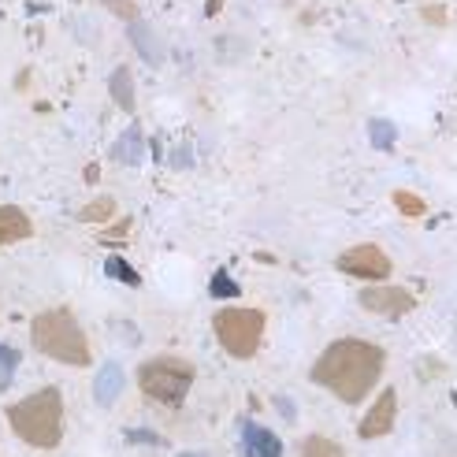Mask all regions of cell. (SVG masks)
I'll use <instances>...</instances> for the list:
<instances>
[{
	"instance_id": "cell-1",
	"label": "cell",
	"mask_w": 457,
	"mask_h": 457,
	"mask_svg": "<svg viewBox=\"0 0 457 457\" xmlns=\"http://www.w3.org/2000/svg\"><path fill=\"white\" fill-rule=\"evenodd\" d=\"M386 372V350L364 338H338L316 357L309 379L331 391L338 402L357 405L369 398Z\"/></svg>"
},
{
	"instance_id": "cell-2",
	"label": "cell",
	"mask_w": 457,
	"mask_h": 457,
	"mask_svg": "<svg viewBox=\"0 0 457 457\" xmlns=\"http://www.w3.org/2000/svg\"><path fill=\"white\" fill-rule=\"evenodd\" d=\"M30 342L34 350L53 357L60 364H71V369H86L94 353H89V338L82 331V324L75 320L71 309H45L30 320Z\"/></svg>"
},
{
	"instance_id": "cell-3",
	"label": "cell",
	"mask_w": 457,
	"mask_h": 457,
	"mask_svg": "<svg viewBox=\"0 0 457 457\" xmlns=\"http://www.w3.org/2000/svg\"><path fill=\"white\" fill-rule=\"evenodd\" d=\"M8 424L27 446H37V450L60 446V439H63V395L56 386H41V391L27 395L22 402L8 405Z\"/></svg>"
},
{
	"instance_id": "cell-4",
	"label": "cell",
	"mask_w": 457,
	"mask_h": 457,
	"mask_svg": "<svg viewBox=\"0 0 457 457\" xmlns=\"http://www.w3.org/2000/svg\"><path fill=\"white\" fill-rule=\"evenodd\" d=\"M194 379H197V369H194L187 357H175V353L149 357L142 369H138L142 395L153 398V402H160V405H182V398L190 395Z\"/></svg>"
},
{
	"instance_id": "cell-5",
	"label": "cell",
	"mask_w": 457,
	"mask_h": 457,
	"mask_svg": "<svg viewBox=\"0 0 457 457\" xmlns=\"http://www.w3.org/2000/svg\"><path fill=\"white\" fill-rule=\"evenodd\" d=\"M212 331L220 338V346L238 357L249 361L261 350V338H264V312L261 309H245V305H231V309H220L212 316Z\"/></svg>"
},
{
	"instance_id": "cell-6",
	"label": "cell",
	"mask_w": 457,
	"mask_h": 457,
	"mask_svg": "<svg viewBox=\"0 0 457 457\" xmlns=\"http://www.w3.org/2000/svg\"><path fill=\"white\" fill-rule=\"evenodd\" d=\"M338 271H346V276L353 279H369V283H383V279H391V257L383 253L379 245L372 242H361V245H350V249H342L338 261H335Z\"/></svg>"
},
{
	"instance_id": "cell-7",
	"label": "cell",
	"mask_w": 457,
	"mask_h": 457,
	"mask_svg": "<svg viewBox=\"0 0 457 457\" xmlns=\"http://www.w3.org/2000/svg\"><path fill=\"white\" fill-rule=\"evenodd\" d=\"M357 302L364 312H376V316H386V320H402L417 309V298L409 294L405 287H391V283H372L357 294Z\"/></svg>"
},
{
	"instance_id": "cell-8",
	"label": "cell",
	"mask_w": 457,
	"mask_h": 457,
	"mask_svg": "<svg viewBox=\"0 0 457 457\" xmlns=\"http://www.w3.org/2000/svg\"><path fill=\"white\" fill-rule=\"evenodd\" d=\"M395 417H398V395L391 386H383L376 405L364 413L361 420V439H379V436H391L395 431Z\"/></svg>"
},
{
	"instance_id": "cell-9",
	"label": "cell",
	"mask_w": 457,
	"mask_h": 457,
	"mask_svg": "<svg viewBox=\"0 0 457 457\" xmlns=\"http://www.w3.org/2000/svg\"><path fill=\"white\" fill-rule=\"evenodd\" d=\"M242 457H283V443L276 439V431H268L261 424H245V431H242Z\"/></svg>"
},
{
	"instance_id": "cell-10",
	"label": "cell",
	"mask_w": 457,
	"mask_h": 457,
	"mask_svg": "<svg viewBox=\"0 0 457 457\" xmlns=\"http://www.w3.org/2000/svg\"><path fill=\"white\" fill-rule=\"evenodd\" d=\"M34 235V223L30 216L19 209V204H0V249L12 245V242H22Z\"/></svg>"
},
{
	"instance_id": "cell-11",
	"label": "cell",
	"mask_w": 457,
	"mask_h": 457,
	"mask_svg": "<svg viewBox=\"0 0 457 457\" xmlns=\"http://www.w3.org/2000/svg\"><path fill=\"white\" fill-rule=\"evenodd\" d=\"M123 369H120V364L116 361H112V364H104V369L97 372V383H94V398H97V405H116V398L123 395Z\"/></svg>"
},
{
	"instance_id": "cell-12",
	"label": "cell",
	"mask_w": 457,
	"mask_h": 457,
	"mask_svg": "<svg viewBox=\"0 0 457 457\" xmlns=\"http://www.w3.org/2000/svg\"><path fill=\"white\" fill-rule=\"evenodd\" d=\"M108 94L123 112H134V79H130V67H116L108 79Z\"/></svg>"
},
{
	"instance_id": "cell-13",
	"label": "cell",
	"mask_w": 457,
	"mask_h": 457,
	"mask_svg": "<svg viewBox=\"0 0 457 457\" xmlns=\"http://www.w3.org/2000/svg\"><path fill=\"white\" fill-rule=\"evenodd\" d=\"M130 41L138 45L142 56H145L149 63H160V60H164V45H160V41L153 37V30L145 27L142 19H138V22H130Z\"/></svg>"
},
{
	"instance_id": "cell-14",
	"label": "cell",
	"mask_w": 457,
	"mask_h": 457,
	"mask_svg": "<svg viewBox=\"0 0 457 457\" xmlns=\"http://www.w3.org/2000/svg\"><path fill=\"white\" fill-rule=\"evenodd\" d=\"M142 156H145V138L138 127H130L116 145V160H123V164H142Z\"/></svg>"
},
{
	"instance_id": "cell-15",
	"label": "cell",
	"mask_w": 457,
	"mask_h": 457,
	"mask_svg": "<svg viewBox=\"0 0 457 457\" xmlns=\"http://www.w3.org/2000/svg\"><path fill=\"white\" fill-rule=\"evenodd\" d=\"M302 457H346V450H342L335 439L309 436V439L302 443Z\"/></svg>"
},
{
	"instance_id": "cell-16",
	"label": "cell",
	"mask_w": 457,
	"mask_h": 457,
	"mask_svg": "<svg viewBox=\"0 0 457 457\" xmlns=\"http://www.w3.org/2000/svg\"><path fill=\"white\" fill-rule=\"evenodd\" d=\"M116 216V201L112 197H97V201H89L86 209L79 212V220L82 223H104V220H112Z\"/></svg>"
},
{
	"instance_id": "cell-17",
	"label": "cell",
	"mask_w": 457,
	"mask_h": 457,
	"mask_svg": "<svg viewBox=\"0 0 457 457\" xmlns=\"http://www.w3.org/2000/svg\"><path fill=\"white\" fill-rule=\"evenodd\" d=\"M395 209L402 216H409V220H420L428 212V201L417 197V194H409V190H395Z\"/></svg>"
},
{
	"instance_id": "cell-18",
	"label": "cell",
	"mask_w": 457,
	"mask_h": 457,
	"mask_svg": "<svg viewBox=\"0 0 457 457\" xmlns=\"http://www.w3.org/2000/svg\"><path fill=\"white\" fill-rule=\"evenodd\" d=\"M104 271H108L112 279L127 283V287H142V276H138V271H134V268H130L123 257H108V261H104Z\"/></svg>"
},
{
	"instance_id": "cell-19",
	"label": "cell",
	"mask_w": 457,
	"mask_h": 457,
	"mask_svg": "<svg viewBox=\"0 0 457 457\" xmlns=\"http://www.w3.org/2000/svg\"><path fill=\"white\" fill-rule=\"evenodd\" d=\"M15 369H19V350L0 342V391H8V386H12Z\"/></svg>"
},
{
	"instance_id": "cell-20",
	"label": "cell",
	"mask_w": 457,
	"mask_h": 457,
	"mask_svg": "<svg viewBox=\"0 0 457 457\" xmlns=\"http://www.w3.org/2000/svg\"><path fill=\"white\" fill-rule=\"evenodd\" d=\"M101 4H104L112 15H120L123 22H138V19H142V12H138V4H134V0H101Z\"/></svg>"
},
{
	"instance_id": "cell-21",
	"label": "cell",
	"mask_w": 457,
	"mask_h": 457,
	"mask_svg": "<svg viewBox=\"0 0 457 457\" xmlns=\"http://www.w3.org/2000/svg\"><path fill=\"white\" fill-rule=\"evenodd\" d=\"M238 294V283L227 276V271H216L212 276V298H235Z\"/></svg>"
},
{
	"instance_id": "cell-22",
	"label": "cell",
	"mask_w": 457,
	"mask_h": 457,
	"mask_svg": "<svg viewBox=\"0 0 457 457\" xmlns=\"http://www.w3.org/2000/svg\"><path fill=\"white\" fill-rule=\"evenodd\" d=\"M372 138H376V145H383V149H391L395 142V130H391V123H372Z\"/></svg>"
},
{
	"instance_id": "cell-23",
	"label": "cell",
	"mask_w": 457,
	"mask_h": 457,
	"mask_svg": "<svg viewBox=\"0 0 457 457\" xmlns=\"http://www.w3.org/2000/svg\"><path fill=\"white\" fill-rule=\"evenodd\" d=\"M420 19H428L431 27H443V22H446V8H439V4H424V8H420Z\"/></svg>"
},
{
	"instance_id": "cell-24",
	"label": "cell",
	"mask_w": 457,
	"mask_h": 457,
	"mask_svg": "<svg viewBox=\"0 0 457 457\" xmlns=\"http://www.w3.org/2000/svg\"><path fill=\"white\" fill-rule=\"evenodd\" d=\"M127 231H130V220H120L116 227H112V231H104V235H101V242H112V238L120 242V238H127Z\"/></svg>"
},
{
	"instance_id": "cell-25",
	"label": "cell",
	"mask_w": 457,
	"mask_h": 457,
	"mask_svg": "<svg viewBox=\"0 0 457 457\" xmlns=\"http://www.w3.org/2000/svg\"><path fill=\"white\" fill-rule=\"evenodd\" d=\"M130 443H160L156 436H145V431H130Z\"/></svg>"
},
{
	"instance_id": "cell-26",
	"label": "cell",
	"mask_w": 457,
	"mask_h": 457,
	"mask_svg": "<svg viewBox=\"0 0 457 457\" xmlns=\"http://www.w3.org/2000/svg\"><path fill=\"white\" fill-rule=\"evenodd\" d=\"M220 4H223V0H209V15H216V12H220Z\"/></svg>"
},
{
	"instance_id": "cell-27",
	"label": "cell",
	"mask_w": 457,
	"mask_h": 457,
	"mask_svg": "<svg viewBox=\"0 0 457 457\" xmlns=\"http://www.w3.org/2000/svg\"><path fill=\"white\" fill-rule=\"evenodd\" d=\"M179 457H204V453H179Z\"/></svg>"
}]
</instances>
